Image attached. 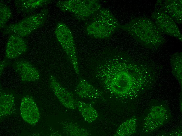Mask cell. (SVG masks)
Listing matches in <instances>:
<instances>
[{
    "label": "cell",
    "instance_id": "1",
    "mask_svg": "<svg viewBox=\"0 0 182 136\" xmlns=\"http://www.w3.org/2000/svg\"><path fill=\"white\" fill-rule=\"evenodd\" d=\"M154 72L123 53L105 58L96 67L95 75L109 97L124 101L136 98L150 86Z\"/></svg>",
    "mask_w": 182,
    "mask_h": 136
},
{
    "label": "cell",
    "instance_id": "2",
    "mask_svg": "<svg viewBox=\"0 0 182 136\" xmlns=\"http://www.w3.org/2000/svg\"><path fill=\"white\" fill-rule=\"evenodd\" d=\"M120 28L127 32L144 47L149 49L159 48L165 42L162 33L153 22L146 17H138Z\"/></svg>",
    "mask_w": 182,
    "mask_h": 136
},
{
    "label": "cell",
    "instance_id": "3",
    "mask_svg": "<svg viewBox=\"0 0 182 136\" xmlns=\"http://www.w3.org/2000/svg\"><path fill=\"white\" fill-rule=\"evenodd\" d=\"M88 20L84 27L85 32L93 38L108 39L120 29L117 19L107 8H101Z\"/></svg>",
    "mask_w": 182,
    "mask_h": 136
},
{
    "label": "cell",
    "instance_id": "4",
    "mask_svg": "<svg viewBox=\"0 0 182 136\" xmlns=\"http://www.w3.org/2000/svg\"><path fill=\"white\" fill-rule=\"evenodd\" d=\"M56 6L81 21L88 19L101 8L99 1L96 0H59Z\"/></svg>",
    "mask_w": 182,
    "mask_h": 136
},
{
    "label": "cell",
    "instance_id": "5",
    "mask_svg": "<svg viewBox=\"0 0 182 136\" xmlns=\"http://www.w3.org/2000/svg\"><path fill=\"white\" fill-rule=\"evenodd\" d=\"M48 13V9L44 8L16 23L7 25L1 31L5 35L14 34L23 37H27L43 25Z\"/></svg>",
    "mask_w": 182,
    "mask_h": 136
},
{
    "label": "cell",
    "instance_id": "6",
    "mask_svg": "<svg viewBox=\"0 0 182 136\" xmlns=\"http://www.w3.org/2000/svg\"><path fill=\"white\" fill-rule=\"evenodd\" d=\"M56 37L66 53L70 61L75 66L77 72H79L76 49L72 33L65 23L60 22L55 26Z\"/></svg>",
    "mask_w": 182,
    "mask_h": 136
},
{
    "label": "cell",
    "instance_id": "7",
    "mask_svg": "<svg viewBox=\"0 0 182 136\" xmlns=\"http://www.w3.org/2000/svg\"><path fill=\"white\" fill-rule=\"evenodd\" d=\"M151 17L161 33L175 37L182 41V35L179 27L168 14L162 11L155 9Z\"/></svg>",
    "mask_w": 182,
    "mask_h": 136
},
{
    "label": "cell",
    "instance_id": "8",
    "mask_svg": "<svg viewBox=\"0 0 182 136\" xmlns=\"http://www.w3.org/2000/svg\"><path fill=\"white\" fill-rule=\"evenodd\" d=\"M168 112L163 106L156 105L152 107L144 121L143 129L147 133L157 130L166 122L169 118Z\"/></svg>",
    "mask_w": 182,
    "mask_h": 136
},
{
    "label": "cell",
    "instance_id": "9",
    "mask_svg": "<svg viewBox=\"0 0 182 136\" xmlns=\"http://www.w3.org/2000/svg\"><path fill=\"white\" fill-rule=\"evenodd\" d=\"M20 111L22 118L28 124L35 125L39 121L40 117L39 111L32 96L27 95L22 98Z\"/></svg>",
    "mask_w": 182,
    "mask_h": 136
},
{
    "label": "cell",
    "instance_id": "10",
    "mask_svg": "<svg viewBox=\"0 0 182 136\" xmlns=\"http://www.w3.org/2000/svg\"><path fill=\"white\" fill-rule=\"evenodd\" d=\"M28 49L27 42L23 37L10 34L6 45L5 58L7 59L17 58L26 53Z\"/></svg>",
    "mask_w": 182,
    "mask_h": 136
},
{
    "label": "cell",
    "instance_id": "11",
    "mask_svg": "<svg viewBox=\"0 0 182 136\" xmlns=\"http://www.w3.org/2000/svg\"><path fill=\"white\" fill-rule=\"evenodd\" d=\"M49 81L52 90L62 104L68 109H76V99L73 95L62 86L54 75L49 76Z\"/></svg>",
    "mask_w": 182,
    "mask_h": 136
},
{
    "label": "cell",
    "instance_id": "12",
    "mask_svg": "<svg viewBox=\"0 0 182 136\" xmlns=\"http://www.w3.org/2000/svg\"><path fill=\"white\" fill-rule=\"evenodd\" d=\"M13 66L23 82H34L38 80L40 78L38 70L26 59H21L17 60L14 63Z\"/></svg>",
    "mask_w": 182,
    "mask_h": 136
},
{
    "label": "cell",
    "instance_id": "13",
    "mask_svg": "<svg viewBox=\"0 0 182 136\" xmlns=\"http://www.w3.org/2000/svg\"><path fill=\"white\" fill-rule=\"evenodd\" d=\"M181 0H158L155 9L162 11L169 15L179 24L182 22Z\"/></svg>",
    "mask_w": 182,
    "mask_h": 136
},
{
    "label": "cell",
    "instance_id": "14",
    "mask_svg": "<svg viewBox=\"0 0 182 136\" xmlns=\"http://www.w3.org/2000/svg\"><path fill=\"white\" fill-rule=\"evenodd\" d=\"M75 92L81 98L90 100H104L103 92L90 83L86 80L81 79L75 89Z\"/></svg>",
    "mask_w": 182,
    "mask_h": 136
},
{
    "label": "cell",
    "instance_id": "15",
    "mask_svg": "<svg viewBox=\"0 0 182 136\" xmlns=\"http://www.w3.org/2000/svg\"><path fill=\"white\" fill-rule=\"evenodd\" d=\"M0 93V117L2 120L14 114L16 110L13 94L2 89Z\"/></svg>",
    "mask_w": 182,
    "mask_h": 136
},
{
    "label": "cell",
    "instance_id": "16",
    "mask_svg": "<svg viewBox=\"0 0 182 136\" xmlns=\"http://www.w3.org/2000/svg\"><path fill=\"white\" fill-rule=\"evenodd\" d=\"M51 0H16L14 2L17 11L21 13H27L38 8L45 6L50 3Z\"/></svg>",
    "mask_w": 182,
    "mask_h": 136
},
{
    "label": "cell",
    "instance_id": "17",
    "mask_svg": "<svg viewBox=\"0 0 182 136\" xmlns=\"http://www.w3.org/2000/svg\"><path fill=\"white\" fill-rule=\"evenodd\" d=\"M76 104L84 120L89 123L95 121L98 117V113L91 104L76 99Z\"/></svg>",
    "mask_w": 182,
    "mask_h": 136
},
{
    "label": "cell",
    "instance_id": "18",
    "mask_svg": "<svg viewBox=\"0 0 182 136\" xmlns=\"http://www.w3.org/2000/svg\"><path fill=\"white\" fill-rule=\"evenodd\" d=\"M62 129L67 135L72 136H88L91 135L87 129L76 123L68 121L62 122Z\"/></svg>",
    "mask_w": 182,
    "mask_h": 136
},
{
    "label": "cell",
    "instance_id": "19",
    "mask_svg": "<svg viewBox=\"0 0 182 136\" xmlns=\"http://www.w3.org/2000/svg\"><path fill=\"white\" fill-rule=\"evenodd\" d=\"M137 118L134 116L122 123L117 128L114 136H129L134 134L136 128Z\"/></svg>",
    "mask_w": 182,
    "mask_h": 136
},
{
    "label": "cell",
    "instance_id": "20",
    "mask_svg": "<svg viewBox=\"0 0 182 136\" xmlns=\"http://www.w3.org/2000/svg\"><path fill=\"white\" fill-rule=\"evenodd\" d=\"M182 52H178L172 54L170 59L173 75L179 81L181 87L182 80Z\"/></svg>",
    "mask_w": 182,
    "mask_h": 136
},
{
    "label": "cell",
    "instance_id": "21",
    "mask_svg": "<svg viewBox=\"0 0 182 136\" xmlns=\"http://www.w3.org/2000/svg\"><path fill=\"white\" fill-rule=\"evenodd\" d=\"M13 16L9 7L6 4L0 3V28L2 29L6 26L7 23Z\"/></svg>",
    "mask_w": 182,
    "mask_h": 136
},
{
    "label": "cell",
    "instance_id": "22",
    "mask_svg": "<svg viewBox=\"0 0 182 136\" xmlns=\"http://www.w3.org/2000/svg\"><path fill=\"white\" fill-rule=\"evenodd\" d=\"M7 59L5 58V59H4L0 62V73L1 75L3 73L4 69L9 64V61Z\"/></svg>",
    "mask_w": 182,
    "mask_h": 136
}]
</instances>
